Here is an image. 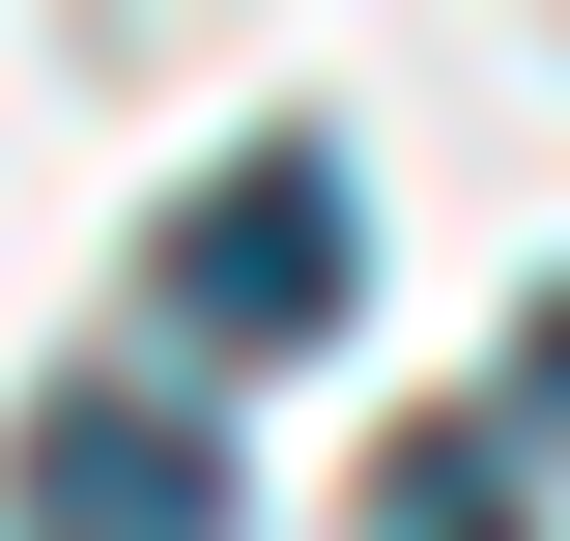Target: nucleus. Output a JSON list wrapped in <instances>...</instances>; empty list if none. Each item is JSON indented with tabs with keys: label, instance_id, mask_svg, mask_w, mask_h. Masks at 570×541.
I'll use <instances>...</instances> for the list:
<instances>
[{
	"label": "nucleus",
	"instance_id": "1",
	"mask_svg": "<svg viewBox=\"0 0 570 541\" xmlns=\"http://www.w3.org/2000/svg\"><path fill=\"white\" fill-rule=\"evenodd\" d=\"M343 314H371V200H343V142L200 171V200H171V257H142V342H171V371H314Z\"/></svg>",
	"mask_w": 570,
	"mask_h": 541
},
{
	"label": "nucleus",
	"instance_id": "2",
	"mask_svg": "<svg viewBox=\"0 0 570 541\" xmlns=\"http://www.w3.org/2000/svg\"><path fill=\"white\" fill-rule=\"evenodd\" d=\"M0 484H29V541H228V427H200V371H58Z\"/></svg>",
	"mask_w": 570,
	"mask_h": 541
},
{
	"label": "nucleus",
	"instance_id": "3",
	"mask_svg": "<svg viewBox=\"0 0 570 541\" xmlns=\"http://www.w3.org/2000/svg\"><path fill=\"white\" fill-rule=\"evenodd\" d=\"M371 541H513V456L485 427H400V456H371Z\"/></svg>",
	"mask_w": 570,
	"mask_h": 541
},
{
	"label": "nucleus",
	"instance_id": "4",
	"mask_svg": "<svg viewBox=\"0 0 570 541\" xmlns=\"http://www.w3.org/2000/svg\"><path fill=\"white\" fill-rule=\"evenodd\" d=\"M513 427H542V456H570V285H542V314H513Z\"/></svg>",
	"mask_w": 570,
	"mask_h": 541
}]
</instances>
